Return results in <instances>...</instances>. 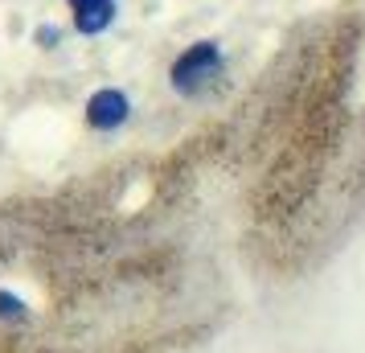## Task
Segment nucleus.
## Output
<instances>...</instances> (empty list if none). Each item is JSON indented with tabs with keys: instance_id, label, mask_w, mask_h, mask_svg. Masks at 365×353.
I'll return each mask as SVG.
<instances>
[{
	"instance_id": "obj_1",
	"label": "nucleus",
	"mask_w": 365,
	"mask_h": 353,
	"mask_svg": "<svg viewBox=\"0 0 365 353\" xmlns=\"http://www.w3.org/2000/svg\"><path fill=\"white\" fill-rule=\"evenodd\" d=\"M217 70H222V46H217V41H193V46L173 62L168 83H173V91H181V95H193V91H201L210 78H217Z\"/></svg>"
},
{
	"instance_id": "obj_2",
	"label": "nucleus",
	"mask_w": 365,
	"mask_h": 353,
	"mask_svg": "<svg viewBox=\"0 0 365 353\" xmlns=\"http://www.w3.org/2000/svg\"><path fill=\"white\" fill-rule=\"evenodd\" d=\"M128 116H132V103H128V95L115 91V86L95 91L91 103H86V123H91V128H99V132H115V128H123Z\"/></svg>"
},
{
	"instance_id": "obj_3",
	"label": "nucleus",
	"mask_w": 365,
	"mask_h": 353,
	"mask_svg": "<svg viewBox=\"0 0 365 353\" xmlns=\"http://www.w3.org/2000/svg\"><path fill=\"white\" fill-rule=\"evenodd\" d=\"M70 9H74V29L83 37L107 34L111 21H115V13H119L115 0H70Z\"/></svg>"
},
{
	"instance_id": "obj_4",
	"label": "nucleus",
	"mask_w": 365,
	"mask_h": 353,
	"mask_svg": "<svg viewBox=\"0 0 365 353\" xmlns=\"http://www.w3.org/2000/svg\"><path fill=\"white\" fill-rule=\"evenodd\" d=\"M0 320H13V324L29 320V304L21 300L17 292H9V287H0Z\"/></svg>"
},
{
	"instance_id": "obj_5",
	"label": "nucleus",
	"mask_w": 365,
	"mask_h": 353,
	"mask_svg": "<svg viewBox=\"0 0 365 353\" xmlns=\"http://www.w3.org/2000/svg\"><path fill=\"white\" fill-rule=\"evenodd\" d=\"M37 37H41L46 46H53V41H58V29H50V25H46V29H41V34H37Z\"/></svg>"
}]
</instances>
